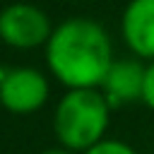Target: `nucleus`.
I'll list each match as a JSON object with an SVG mask.
<instances>
[{"label": "nucleus", "instance_id": "nucleus-1", "mask_svg": "<svg viewBox=\"0 0 154 154\" xmlns=\"http://www.w3.org/2000/svg\"><path fill=\"white\" fill-rule=\"evenodd\" d=\"M113 60L106 29L87 17H72L53 26L46 43V65L67 89H99Z\"/></svg>", "mask_w": 154, "mask_h": 154}, {"label": "nucleus", "instance_id": "nucleus-2", "mask_svg": "<svg viewBox=\"0 0 154 154\" xmlns=\"http://www.w3.org/2000/svg\"><path fill=\"white\" fill-rule=\"evenodd\" d=\"M111 106L101 89H67L53 113V132L60 147L84 154L101 140L111 125Z\"/></svg>", "mask_w": 154, "mask_h": 154}, {"label": "nucleus", "instance_id": "nucleus-3", "mask_svg": "<svg viewBox=\"0 0 154 154\" xmlns=\"http://www.w3.org/2000/svg\"><path fill=\"white\" fill-rule=\"evenodd\" d=\"M51 34L48 14L31 2H12L0 12V41L12 48L29 51L46 46Z\"/></svg>", "mask_w": 154, "mask_h": 154}, {"label": "nucleus", "instance_id": "nucleus-4", "mask_svg": "<svg viewBox=\"0 0 154 154\" xmlns=\"http://www.w3.org/2000/svg\"><path fill=\"white\" fill-rule=\"evenodd\" d=\"M51 94L48 79L36 67H12L5 70L0 84V103L14 116H29L46 106Z\"/></svg>", "mask_w": 154, "mask_h": 154}, {"label": "nucleus", "instance_id": "nucleus-5", "mask_svg": "<svg viewBox=\"0 0 154 154\" xmlns=\"http://www.w3.org/2000/svg\"><path fill=\"white\" fill-rule=\"evenodd\" d=\"M142 82L144 63L140 58H116L99 89L111 108H123L135 101H142Z\"/></svg>", "mask_w": 154, "mask_h": 154}, {"label": "nucleus", "instance_id": "nucleus-6", "mask_svg": "<svg viewBox=\"0 0 154 154\" xmlns=\"http://www.w3.org/2000/svg\"><path fill=\"white\" fill-rule=\"evenodd\" d=\"M120 34L135 58L154 60V0H130L120 17Z\"/></svg>", "mask_w": 154, "mask_h": 154}, {"label": "nucleus", "instance_id": "nucleus-7", "mask_svg": "<svg viewBox=\"0 0 154 154\" xmlns=\"http://www.w3.org/2000/svg\"><path fill=\"white\" fill-rule=\"evenodd\" d=\"M84 154H140L132 144L123 142V140H113V137H106L101 140L99 144H94L91 149H87Z\"/></svg>", "mask_w": 154, "mask_h": 154}, {"label": "nucleus", "instance_id": "nucleus-8", "mask_svg": "<svg viewBox=\"0 0 154 154\" xmlns=\"http://www.w3.org/2000/svg\"><path fill=\"white\" fill-rule=\"evenodd\" d=\"M142 103L154 111V60L144 65V82H142Z\"/></svg>", "mask_w": 154, "mask_h": 154}, {"label": "nucleus", "instance_id": "nucleus-9", "mask_svg": "<svg viewBox=\"0 0 154 154\" xmlns=\"http://www.w3.org/2000/svg\"><path fill=\"white\" fill-rule=\"evenodd\" d=\"M41 154H75V152H70L65 147H51V149H43Z\"/></svg>", "mask_w": 154, "mask_h": 154}, {"label": "nucleus", "instance_id": "nucleus-10", "mask_svg": "<svg viewBox=\"0 0 154 154\" xmlns=\"http://www.w3.org/2000/svg\"><path fill=\"white\" fill-rule=\"evenodd\" d=\"M2 77H5V67L0 65V84H2Z\"/></svg>", "mask_w": 154, "mask_h": 154}]
</instances>
